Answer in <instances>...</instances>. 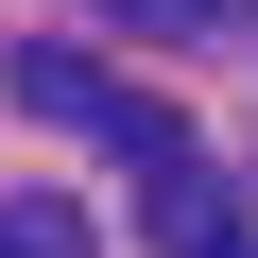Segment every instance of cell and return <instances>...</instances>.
<instances>
[{"instance_id":"7a4b0ae2","label":"cell","mask_w":258,"mask_h":258,"mask_svg":"<svg viewBox=\"0 0 258 258\" xmlns=\"http://www.w3.org/2000/svg\"><path fill=\"white\" fill-rule=\"evenodd\" d=\"M0 258H86V207L69 189H18V207H0Z\"/></svg>"},{"instance_id":"3957f363","label":"cell","mask_w":258,"mask_h":258,"mask_svg":"<svg viewBox=\"0 0 258 258\" xmlns=\"http://www.w3.org/2000/svg\"><path fill=\"white\" fill-rule=\"evenodd\" d=\"M86 18H120V35H224V18H258V0H86Z\"/></svg>"},{"instance_id":"277c9868","label":"cell","mask_w":258,"mask_h":258,"mask_svg":"<svg viewBox=\"0 0 258 258\" xmlns=\"http://www.w3.org/2000/svg\"><path fill=\"white\" fill-rule=\"evenodd\" d=\"M189 258H258V224H224V241H189Z\"/></svg>"},{"instance_id":"6da1fadb","label":"cell","mask_w":258,"mask_h":258,"mask_svg":"<svg viewBox=\"0 0 258 258\" xmlns=\"http://www.w3.org/2000/svg\"><path fill=\"white\" fill-rule=\"evenodd\" d=\"M138 207H155V241H172V258H189V241H224V224H241V207H224V172H207V138H172V155H155V172H138Z\"/></svg>"}]
</instances>
